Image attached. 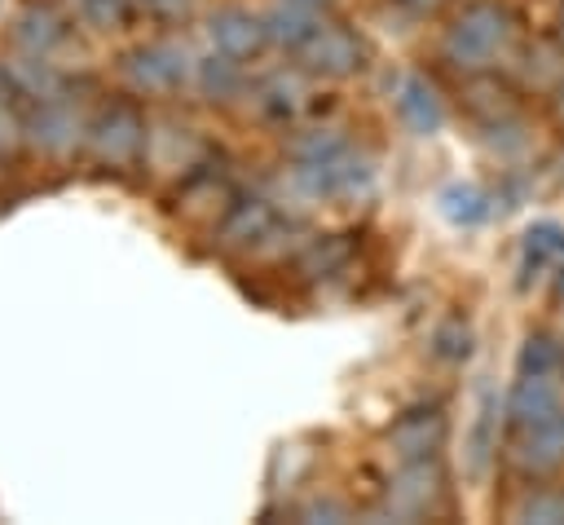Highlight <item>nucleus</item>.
Instances as JSON below:
<instances>
[{"label":"nucleus","mask_w":564,"mask_h":525,"mask_svg":"<svg viewBox=\"0 0 564 525\" xmlns=\"http://www.w3.org/2000/svg\"><path fill=\"white\" fill-rule=\"evenodd\" d=\"M84 9H88V18H97V22L106 26L110 18L123 13V0H84Z\"/></svg>","instance_id":"f257e3e1"}]
</instances>
